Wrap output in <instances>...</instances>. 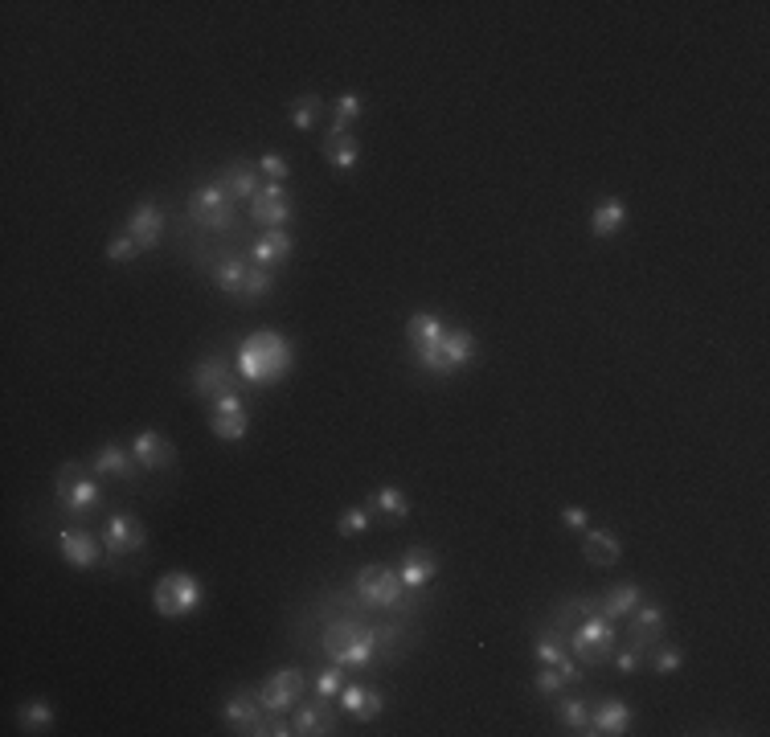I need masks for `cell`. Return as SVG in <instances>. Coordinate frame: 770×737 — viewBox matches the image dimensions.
I'll return each instance as SVG.
<instances>
[{
    "instance_id": "obj_1",
    "label": "cell",
    "mask_w": 770,
    "mask_h": 737,
    "mask_svg": "<svg viewBox=\"0 0 770 737\" xmlns=\"http://www.w3.org/2000/svg\"><path fill=\"white\" fill-rule=\"evenodd\" d=\"M291 369V344L279 332H250L238 349V377L246 385H275Z\"/></svg>"
},
{
    "instance_id": "obj_2",
    "label": "cell",
    "mask_w": 770,
    "mask_h": 737,
    "mask_svg": "<svg viewBox=\"0 0 770 737\" xmlns=\"http://www.w3.org/2000/svg\"><path fill=\"white\" fill-rule=\"evenodd\" d=\"M324 652L332 664L340 668H365L377 652V631L373 627H361L353 619H340L324 631Z\"/></svg>"
},
{
    "instance_id": "obj_3",
    "label": "cell",
    "mask_w": 770,
    "mask_h": 737,
    "mask_svg": "<svg viewBox=\"0 0 770 737\" xmlns=\"http://www.w3.org/2000/svg\"><path fill=\"white\" fill-rule=\"evenodd\" d=\"M54 496H58V508L70 512V516H91V512L103 504L99 480L82 471V463H62V467H58V475H54Z\"/></svg>"
},
{
    "instance_id": "obj_4",
    "label": "cell",
    "mask_w": 770,
    "mask_h": 737,
    "mask_svg": "<svg viewBox=\"0 0 770 737\" xmlns=\"http://www.w3.org/2000/svg\"><path fill=\"white\" fill-rule=\"evenodd\" d=\"M205 602V590L193 574H164L156 586H152V606H156V615L164 619H181V615H193L197 606Z\"/></svg>"
},
{
    "instance_id": "obj_5",
    "label": "cell",
    "mask_w": 770,
    "mask_h": 737,
    "mask_svg": "<svg viewBox=\"0 0 770 737\" xmlns=\"http://www.w3.org/2000/svg\"><path fill=\"white\" fill-rule=\"evenodd\" d=\"M615 619H607L603 611H590L586 619H578L574 635H570V647H574V656L586 660V664H603L611 656V647H615Z\"/></svg>"
},
{
    "instance_id": "obj_6",
    "label": "cell",
    "mask_w": 770,
    "mask_h": 737,
    "mask_svg": "<svg viewBox=\"0 0 770 737\" xmlns=\"http://www.w3.org/2000/svg\"><path fill=\"white\" fill-rule=\"evenodd\" d=\"M406 336H410V349H414L418 365L431 369V373H443V336H447V324L439 316H431V312H418V316H410Z\"/></svg>"
},
{
    "instance_id": "obj_7",
    "label": "cell",
    "mask_w": 770,
    "mask_h": 737,
    "mask_svg": "<svg viewBox=\"0 0 770 737\" xmlns=\"http://www.w3.org/2000/svg\"><path fill=\"white\" fill-rule=\"evenodd\" d=\"M189 213L205 230H230L234 226V201L226 197L222 185H201L189 201Z\"/></svg>"
},
{
    "instance_id": "obj_8",
    "label": "cell",
    "mask_w": 770,
    "mask_h": 737,
    "mask_svg": "<svg viewBox=\"0 0 770 737\" xmlns=\"http://www.w3.org/2000/svg\"><path fill=\"white\" fill-rule=\"evenodd\" d=\"M148 545V533H144V525H140V516H132V512H115L107 525H103V549L111 553V557H132V553H140Z\"/></svg>"
},
{
    "instance_id": "obj_9",
    "label": "cell",
    "mask_w": 770,
    "mask_h": 737,
    "mask_svg": "<svg viewBox=\"0 0 770 737\" xmlns=\"http://www.w3.org/2000/svg\"><path fill=\"white\" fill-rule=\"evenodd\" d=\"M299 697H304V672L299 668H283V672L267 676L263 688H259V705L267 713H287Z\"/></svg>"
},
{
    "instance_id": "obj_10",
    "label": "cell",
    "mask_w": 770,
    "mask_h": 737,
    "mask_svg": "<svg viewBox=\"0 0 770 737\" xmlns=\"http://www.w3.org/2000/svg\"><path fill=\"white\" fill-rule=\"evenodd\" d=\"M357 594L369 602V606H394L402 598V578L398 570L390 566H365L357 574Z\"/></svg>"
},
{
    "instance_id": "obj_11",
    "label": "cell",
    "mask_w": 770,
    "mask_h": 737,
    "mask_svg": "<svg viewBox=\"0 0 770 737\" xmlns=\"http://www.w3.org/2000/svg\"><path fill=\"white\" fill-rule=\"evenodd\" d=\"M246 430H250V414L234 389L213 398V435L226 439V443H238V439H246Z\"/></svg>"
},
{
    "instance_id": "obj_12",
    "label": "cell",
    "mask_w": 770,
    "mask_h": 737,
    "mask_svg": "<svg viewBox=\"0 0 770 737\" xmlns=\"http://www.w3.org/2000/svg\"><path fill=\"white\" fill-rule=\"evenodd\" d=\"M291 213H295V205H291V197L283 193V185H279V181L263 185L259 193H254V201H250V218L259 222V226H267V230H275V226L291 222Z\"/></svg>"
},
{
    "instance_id": "obj_13",
    "label": "cell",
    "mask_w": 770,
    "mask_h": 737,
    "mask_svg": "<svg viewBox=\"0 0 770 737\" xmlns=\"http://www.w3.org/2000/svg\"><path fill=\"white\" fill-rule=\"evenodd\" d=\"M222 721L230 725V733H254V737H259L263 733V705H259V697H250L246 688L230 692V701L222 705Z\"/></svg>"
},
{
    "instance_id": "obj_14",
    "label": "cell",
    "mask_w": 770,
    "mask_h": 737,
    "mask_svg": "<svg viewBox=\"0 0 770 737\" xmlns=\"http://www.w3.org/2000/svg\"><path fill=\"white\" fill-rule=\"evenodd\" d=\"M132 455H136V463L148 467V471H168V467L177 463V447L168 443L160 430H140V435L132 439Z\"/></svg>"
},
{
    "instance_id": "obj_15",
    "label": "cell",
    "mask_w": 770,
    "mask_h": 737,
    "mask_svg": "<svg viewBox=\"0 0 770 737\" xmlns=\"http://www.w3.org/2000/svg\"><path fill=\"white\" fill-rule=\"evenodd\" d=\"M58 553L70 561L74 570H95L99 566V541L87 529H62L58 533Z\"/></svg>"
},
{
    "instance_id": "obj_16",
    "label": "cell",
    "mask_w": 770,
    "mask_h": 737,
    "mask_svg": "<svg viewBox=\"0 0 770 737\" xmlns=\"http://www.w3.org/2000/svg\"><path fill=\"white\" fill-rule=\"evenodd\" d=\"M127 238H136L140 250H156L160 246V234H164V218H160V209L152 201H140L132 209V218H127Z\"/></svg>"
},
{
    "instance_id": "obj_17",
    "label": "cell",
    "mask_w": 770,
    "mask_h": 737,
    "mask_svg": "<svg viewBox=\"0 0 770 737\" xmlns=\"http://www.w3.org/2000/svg\"><path fill=\"white\" fill-rule=\"evenodd\" d=\"M631 729V709L623 701H603L594 705L590 721H586V733L590 737H623Z\"/></svg>"
},
{
    "instance_id": "obj_18",
    "label": "cell",
    "mask_w": 770,
    "mask_h": 737,
    "mask_svg": "<svg viewBox=\"0 0 770 737\" xmlns=\"http://www.w3.org/2000/svg\"><path fill=\"white\" fill-rule=\"evenodd\" d=\"M193 389H197L201 398L230 394V389H234V373L226 369L222 357H205V361H197V369H193Z\"/></svg>"
},
{
    "instance_id": "obj_19",
    "label": "cell",
    "mask_w": 770,
    "mask_h": 737,
    "mask_svg": "<svg viewBox=\"0 0 770 737\" xmlns=\"http://www.w3.org/2000/svg\"><path fill=\"white\" fill-rule=\"evenodd\" d=\"M218 185L226 189V197H230V201H254V193L263 189V185H259V164H246V160L226 164Z\"/></svg>"
},
{
    "instance_id": "obj_20",
    "label": "cell",
    "mask_w": 770,
    "mask_h": 737,
    "mask_svg": "<svg viewBox=\"0 0 770 737\" xmlns=\"http://www.w3.org/2000/svg\"><path fill=\"white\" fill-rule=\"evenodd\" d=\"M136 467H140L136 455L123 451L119 443H103V447L95 451V459H91V471H95V475H107V480H132Z\"/></svg>"
},
{
    "instance_id": "obj_21",
    "label": "cell",
    "mask_w": 770,
    "mask_h": 737,
    "mask_svg": "<svg viewBox=\"0 0 770 737\" xmlns=\"http://www.w3.org/2000/svg\"><path fill=\"white\" fill-rule=\"evenodd\" d=\"M340 709H345L349 717H357V721H373V717H381L385 697L377 688H365V684H345L340 688Z\"/></svg>"
},
{
    "instance_id": "obj_22",
    "label": "cell",
    "mask_w": 770,
    "mask_h": 737,
    "mask_svg": "<svg viewBox=\"0 0 770 737\" xmlns=\"http://www.w3.org/2000/svg\"><path fill=\"white\" fill-rule=\"evenodd\" d=\"M435 574H439V557L431 553V549H406L402 553V561H398V578H402V586H426V582H435Z\"/></svg>"
},
{
    "instance_id": "obj_23",
    "label": "cell",
    "mask_w": 770,
    "mask_h": 737,
    "mask_svg": "<svg viewBox=\"0 0 770 737\" xmlns=\"http://www.w3.org/2000/svg\"><path fill=\"white\" fill-rule=\"evenodd\" d=\"M664 639V611L660 606H635V619H631V647L635 652H644V647L660 643Z\"/></svg>"
},
{
    "instance_id": "obj_24",
    "label": "cell",
    "mask_w": 770,
    "mask_h": 737,
    "mask_svg": "<svg viewBox=\"0 0 770 737\" xmlns=\"http://www.w3.org/2000/svg\"><path fill=\"white\" fill-rule=\"evenodd\" d=\"M582 533H586L582 537V557L590 561V566H615L619 553H623L619 537L611 529H582Z\"/></svg>"
},
{
    "instance_id": "obj_25",
    "label": "cell",
    "mask_w": 770,
    "mask_h": 737,
    "mask_svg": "<svg viewBox=\"0 0 770 737\" xmlns=\"http://www.w3.org/2000/svg\"><path fill=\"white\" fill-rule=\"evenodd\" d=\"M295 250V242H291V234H283V230H267L259 242H254V267H267V271H275L279 263H287V254Z\"/></svg>"
},
{
    "instance_id": "obj_26",
    "label": "cell",
    "mask_w": 770,
    "mask_h": 737,
    "mask_svg": "<svg viewBox=\"0 0 770 737\" xmlns=\"http://www.w3.org/2000/svg\"><path fill=\"white\" fill-rule=\"evenodd\" d=\"M324 160L332 164V168H357V160H361V144H357V136L353 132H324Z\"/></svg>"
},
{
    "instance_id": "obj_27",
    "label": "cell",
    "mask_w": 770,
    "mask_h": 737,
    "mask_svg": "<svg viewBox=\"0 0 770 737\" xmlns=\"http://www.w3.org/2000/svg\"><path fill=\"white\" fill-rule=\"evenodd\" d=\"M472 357H476V336L467 328H447V336H443V373L463 369Z\"/></svg>"
},
{
    "instance_id": "obj_28",
    "label": "cell",
    "mask_w": 770,
    "mask_h": 737,
    "mask_svg": "<svg viewBox=\"0 0 770 737\" xmlns=\"http://www.w3.org/2000/svg\"><path fill=\"white\" fill-rule=\"evenodd\" d=\"M623 222H627V205H623L619 197H603V201L594 205V213H590L594 238H615V234L623 230Z\"/></svg>"
},
{
    "instance_id": "obj_29",
    "label": "cell",
    "mask_w": 770,
    "mask_h": 737,
    "mask_svg": "<svg viewBox=\"0 0 770 737\" xmlns=\"http://www.w3.org/2000/svg\"><path fill=\"white\" fill-rule=\"evenodd\" d=\"M639 598H644V590H639L635 582H619V586H611V590L603 594L598 611H603L607 619H619V615H631V611H635Z\"/></svg>"
},
{
    "instance_id": "obj_30",
    "label": "cell",
    "mask_w": 770,
    "mask_h": 737,
    "mask_svg": "<svg viewBox=\"0 0 770 737\" xmlns=\"http://www.w3.org/2000/svg\"><path fill=\"white\" fill-rule=\"evenodd\" d=\"M246 275H250V263H242V258H222L218 267H213V287H222L226 295H238L242 299V287H246Z\"/></svg>"
},
{
    "instance_id": "obj_31",
    "label": "cell",
    "mask_w": 770,
    "mask_h": 737,
    "mask_svg": "<svg viewBox=\"0 0 770 737\" xmlns=\"http://www.w3.org/2000/svg\"><path fill=\"white\" fill-rule=\"evenodd\" d=\"M291 729H295V737H320V733H332V717H328V709H324V701H320V709L316 705H304L295 717H291Z\"/></svg>"
},
{
    "instance_id": "obj_32",
    "label": "cell",
    "mask_w": 770,
    "mask_h": 737,
    "mask_svg": "<svg viewBox=\"0 0 770 737\" xmlns=\"http://www.w3.org/2000/svg\"><path fill=\"white\" fill-rule=\"evenodd\" d=\"M17 721L25 733H46L54 725V709H50V701H25L17 709Z\"/></svg>"
},
{
    "instance_id": "obj_33",
    "label": "cell",
    "mask_w": 770,
    "mask_h": 737,
    "mask_svg": "<svg viewBox=\"0 0 770 737\" xmlns=\"http://www.w3.org/2000/svg\"><path fill=\"white\" fill-rule=\"evenodd\" d=\"M320 111H324L320 95H299V99L291 103V123L299 127V132H312V127L320 123Z\"/></svg>"
},
{
    "instance_id": "obj_34",
    "label": "cell",
    "mask_w": 770,
    "mask_h": 737,
    "mask_svg": "<svg viewBox=\"0 0 770 737\" xmlns=\"http://www.w3.org/2000/svg\"><path fill=\"white\" fill-rule=\"evenodd\" d=\"M373 504H377L385 516H394V520H406V516H410V500H406V492H402V488H390V484L373 492Z\"/></svg>"
},
{
    "instance_id": "obj_35",
    "label": "cell",
    "mask_w": 770,
    "mask_h": 737,
    "mask_svg": "<svg viewBox=\"0 0 770 737\" xmlns=\"http://www.w3.org/2000/svg\"><path fill=\"white\" fill-rule=\"evenodd\" d=\"M558 721L570 729V733H586V721H590V709L578 701V697H566L558 701Z\"/></svg>"
},
{
    "instance_id": "obj_36",
    "label": "cell",
    "mask_w": 770,
    "mask_h": 737,
    "mask_svg": "<svg viewBox=\"0 0 770 737\" xmlns=\"http://www.w3.org/2000/svg\"><path fill=\"white\" fill-rule=\"evenodd\" d=\"M271 287H275V271H267V267H254V263H250V275H246L242 299H263V295H271Z\"/></svg>"
},
{
    "instance_id": "obj_37",
    "label": "cell",
    "mask_w": 770,
    "mask_h": 737,
    "mask_svg": "<svg viewBox=\"0 0 770 737\" xmlns=\"http://www.w3.org/2000/svg\"><path fill=\"white\" fill-rule=\"evenodd\" d=\"M361 115V95H340L336 99V119H332V132H349V123Z\"/></svg>"
},
{
    "instance_id": "obj_38",
    "label": "cell",
    "mask_w": 770,
    "mask_h": 737,
    "mask_svg": "<svg viewBox=\"0 0 770 737\" xmlns=\"http://www.w3.org/2000/svg\"><path fill=\"white\" fill-rule=\"evenodd\" d=\"M136 254H140V246H136V238H127V230H119V234L107 242V258H111V263H132Z\"/></svg>"
},
{
    "instance_id": "obj_39",
    "label": "cell",
    "mask_w": 770,
    "mask_h": 737,
    "mask_svg": "<svg viewBox=\"0 0 770 737\" xmlns=\"http://www.w3.org/2000/svg\"><path fill=\"white\" fill-rule=\"evenodd\" d=\"M369 529V512L365 508H349V512H340V525H336V533L340 537H361Z\"/></svg>"
},
{
    "instance_id": "obj_40",
    "label": "cell",
    "mask_w": 770,
    "mask_h": 737,
    "mask_svg": "<svg viewBox=\"0 0 770 737\" xmlns=\"http://www.w3.org/2000/svg\"><path fill=\"white\" fill-rule=\"evenodd\" d=\"M340 688H345V680H340V664L316 676V697H320V701H332V697H340Z\"/></svg>"
},
{
    "instance_id": "obj_41",
    "label": "cell",
    "mask_w": 770,
    "mask_h": 737,
    "mask_svg": "<svg viewBox=\"0 0 770 737\" xmlns=\"http://www.w3.org/2000/svg\"><path fill=\"white\" fill-rule=\"evenodd\" d=\"M562 688H566V676H562L558 668L541 664V672H537V692H541V697H558Z\"/></svg>"
},
{
    "instance_id": "obj_42",
    "label": "cell",
    "mask_w": 770,
    "mask_h": 737,
    "mask_svg": "<svg viewBox=\"0 0 770 737\" xmlns=\"http://www.w3.org/2000/svg\"><path fill=\"white\" fill-rule=\"evenodd\" d=\"M652 668H656L660 676H672V672L684 668V652H680V647H660L656 660H652Z\"/></svg>"
},
{
    "instance_id": "obj_43",
    "label": "cell",
    "mask_w": 770,
    "mask_h": 737,
    "mask_svg": "<svg viewBox=\"0 0 770 737\" xmlns=\"http://www.w3.org/2000/svg\"><path fill=\"white\" fill-rule=\"evenodd\" d=\"M562 656H566V647L553 639V635H541V639H537V660H541V664L553 668V664H562Z\"/></svg>"
},
{
    "instance_id": "obj_44",
    "label": "cell",
    "mask_w": 770,
    "mask_h": 737,
    "mask_svg": "<svg viewBox=\"0 0 770 737\" xmlns=\"http://www.w3.org/2000/svg\"><path fill=\"white\" fill-rule=\"evenodd\" d=\"M259 172H267V177H271V181H283V177H287V172H291V168H287V160H283V156H275V152H267V156L259 160Z\"/></svg>"
},
{
    "instance_id": "obj_45",
    "label": "cell",
    "mask_w": 770,
    "mask_h": 737,
    "mask_svg": "<svg viewBox=\"0 0 770 737\" xmlns=\"http://www.w3.org/2000/svg\"><path fill=\"white\" fill-rule=\"evenodd\" d=\"M639 664H644V652H635V647H627V652H619V656H615L619 676H635V672H639Z\"/></svg>"
},
{
    "instance_id": "obj_46",
    "label": "cell",
    "mask_w": 770,
    "mask_h": 737,
    "mask_svg": "<svg viewBox=\"0 0 770 737\" xmlns=\"http://www.w3.org/2000/svg\"><path fill=\"white\" fill-rule=\"evenodd\" d=\"M287 733H295L291 721H287L283 713H271V721H263V733H259V737H287Z\"/></svg>"
},
{
    "instance_id": "obj_47",
    "label": "cell",
    "mask_w": 770,
    "mask_h": 737,
    "mask_svg": "<svg viewBox=\"0 0 770 737\" xmlns=\"http://www.w3.org/2000/svg\"><path fill=\"white\" fill-rule=\"evenodd\" d=\"M562 520H566V525H570V529H586V525H590V516H586V508H566V512H562Z\"/></svg>"
}]
</instances>
